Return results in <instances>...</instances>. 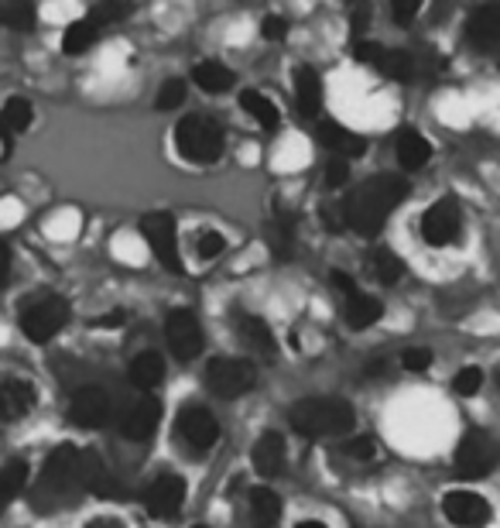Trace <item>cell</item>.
Returning a JSON list of instances; mask_svg holds the SVG:
<instances>
[{"mask_svg":"<svg viewBox=\"0 0 500 528\" xmlns=\"http://www.w3.org/2000/svg\"><path fill=\"white\" fill-rule=\"evenodd\" d=\"M408 196V182L401 175H377L367 179L360 189H353V196L343 203L346 227H353L360 237H374L384 227V220L391 216L394 206Z\"/></svg>","mask_w":500,"mask_h":528,"instance_id":"obj_1","label":"cell"},{"mask_svg":"<svg viewBox=\"0 0 500 528\" xmlns=\"http://www.w3.org/2000/svg\"><path fill=\"white\" fill-rule=\"evenodd\" d=\"M292 429L309 439H326V436H343L353 429V405L343 398H302L288 412Z\"/></svg>","mask_w":500,"mask_h":528,"instance_id":"obj_2","label":"cell"},{"mask_svg":"<svg viewBox=\"0 0 500 528\" xmlns=\"http://www.w3.org/2000/svg\"><path fill=\"white\" fill-rule=\"evenodd\" d=\"M175 144H179L182 158H189V162L213 165L223 155V131L213 117L192 114L182 117L179 127H175Z\"/></svg>","mask_w":500,"mask_h":528,"instance_id":"obj_3","label":"cell"},{"mask_svg":"<svg viewBox=\"0 0 500 528\" xmlns=\"http://www.w3.org/2000/svg\"><path fill=\"white\" fill-rule=\"evenodd\" d=\"M76 487H79V450L69 443H62L59 450L45 460L42 480H38V498L62 501V498H69Z\"/></svg>","mask_w":500,"mask_h":528,"instance_id":"obj_4","label":"cell"},{"mask_svg":"<svg viewBox=\"0 0 500 528\" xmlns=\"http://www.w3.org/2000/svg\"><path fill=\"white\" fill-rule=\"evenodd\" d=\"M257 367L240 357H213L206 364V388L220 398H240L254 388Z\"/></svg>","mask_w":500,"mask_h":528,"instance_id":"obj_5","label":"cell"},{"mask_svg":"<svg viewBox=\"0 0 500 528\" xmlns=\"http://www.w3.org/2000/svg\"><path fill=\"white\" fill-rule=\"evenodd\" d=\"M66 323H69V302L59 299V295H42V299H35L21 312V330L35 343H48Z\"/></svg>","mask_w":500,"mask_h":528,"instance_id":"obj_6","label":"cell"},{"mask_svg":"<svg viewBox=\"0 0 500 528\" xmlns=\"http://www.w3.org/2000/svg\"><path fill=\"white\" fill-rule=\"evenodd\" d=\"M500 463V446L490 432L483 429H470L463 439H459V450H456V470L459 477H487Z\"/></svg>","mask_w":500,"mask_h":528,"instance_id":"obj_7","label":"cell"},{"mask_svg":"<svg viewBox=\"0 0 500 528\" xmlns=\"http://www.w3.org/2000/svg\"><path fill=\"white\" fill-rule=\"evenodd\" d=\"M141 234L148 240V247L155 251V258L165 264L168 271L182 275V258H179V230H175L172 213H148L141 220Z\"/></svg>","mask_w":500,"mask_h":528,"instance_id":"obj_8","label":"cell"},{"mask_svg":"<svg viewBox=\"0 0 500 528\" xmlns=\"http://www.w3.org/2000/svg\"><path fill=\"white\" fill-rule=\"evenodd\" d=\"M168 336V350L175 354V360H196L203 354V330H199V319L189 309H175L165 323Z\"/></svg>","mask_w":500,"mask_h":528,"instance_id":"obj_9","label":"cell"},{"mask_svg":"<svg viewBox=\"0 0 500 528\" xmlns=\"http://www.w3.org/2000/svg\"><path fill=\"white\" fill-rule=\"evenodd\" d=\"M459 227H463V213H459V203L453 196H442L439 203L429 206V213L422 216V237L429 240L432 247L453 244L459 237Z\"/></svg>","mask_w":500,"mask_h":528,"instance_id":"obj_10","label":"cell"},{"mask_svg":"<svg viewBox=\"0 0 500 528\" xmlns=\"http://www.w3.org/2000/svg\"><path fill=\"white\" fill-rule=\"evenodd\" d=\"M442 511H446V518L459 528H483L494 518V511H490V501L480 498V494L473 491H453L442 498Z\"/></svg>","mask_w":500,"mask_h":528,"instance_id":"obj_11","label":"cell"},{"mask_svg":"<svg viewBox=\"0 0 500 528\" xmlns=\"http://www.w3.org/2000/svg\"><path fill=\"white\" fill-rule=\"evenodd\" d=\"M144 511L155 518H172L182 511L185 501V480L175 474H161L158 480H151L148 491H144Z\"/></svg>","mask_w":500,"mask_h":528,"instance_id":"obj_12","label":"cell"},{"mask_svg":"<svg viewBox=\"0 0 500 528\" xmlns=\"http://www.w3.org/2000/svg\"><path fill=\"white\" fill-rule=\"evenodd\" d=\"M69 419L76 422L79 429H100L107 426L110 419V395L96 384H86L72 395V405H69Z\"/></svg>","mask_w":500,"mask_h":528,"instance_id":"obj_13","label":"cell"},{"mask_svg":"<svg viewBox=\"0 0 500 528\" xmlns=\"http://www.w3.org/2000/svg\"><path fill=\"white\" fill-rule=\"evenodd\" d=\"M158 422H161V402L155 395H144L124 412L120 432H124L127 439H134V443H148V439L158 432Z\"/></svg>","mask_w":500,"mask_h":528,"instance_id":"obj_14","label":"cell"},{"mask_svg":"<svg viewBox=\"0 0 500 528\" xmlns=\"http://www.w3.org/2000/svg\"><path fill=\"white\" fill-rule=\"evenodd\" d=\"M179 432L189 446L196 450H209L220 439V422L213 419V412L203 405H185L179 412Z\"/></svg>","mask_w":500,"mask_h":528,"instance_id":"obj_15","label":"cell"},{"mask_svg":"<svg viewBox=\"0 0 500 528\" xmlns=\"http://www.w3.org/2000/svg\"><path fill=\"white\" fill-rule=\"evenodd\" d=\"M79 487L96 494V498H120L124 487L117 484L114 474L107 470V463L100 460V453L86 450L79 453Z\"/></svg>","mask_w":500,"mask_h":528,"instance_id":"obj_16","label":"cell"},{"mask_svg":"<svg viewBox=\"0 0 500 528\" xmlns=\"http://www.w3.org/2000/svg\"><path fill=\"white\" fill-rule=\"evenodd\" d=\"M250 463L261 477H278L285 470V439L278 432H264L250 450Z\"/></svg>","mask_w":500,"mask_h":528,"instance_id":"obj_17","label":"cell"},{"mask_svg":"<svg viewBox=\"0 0 500 528\" xmlns=\"http://www.w3.org/2000/svg\"><path fill=\"white\" fill-rule=\"evenodd\" d=\"M35 408V388L21 378H11L0 384V419L18 422Z\"/></svg>","mask_w":500,"mask_h":528,"instance_id":"obj_18","label":"cell"},{"mask_svg":"<svg viewBox=\"0 0 500 528\" xmlns=\"http://www.w3.org/2000/svg\"><path fill=\"white\" fill-rule=\"evenodd\" d=\"M319 141L326 144L329 151H336L343 162H346V158H360L367 151V141L360 138V134H353L350 127L333 124V120H322V124H319Z\"/></svg>","mask_w":500,"mask_h":528,"instance_id":"obj_19","label":"cell"},{"mask_svg":"<svg viewBox=\"0 0 500 528\" xmlns=\"http://www.w3.org/2000/svg\"><path fill=\"white\" fill-rule=\"evenodd\" d=\"M466 35L477 48H500V4L480 7L466 24Z\"/></svg>","mask_w":500,"mask_h":528,"instance_id":"obj_20","label":"cell"},{"mask_svg":"<svg viewBox=\"0 0 500 528\" xmlns=\"http://www.w3.org/2000/svg\"><path fill=\"white\" fill-rule=\"evenodd\" d=\"M237 330L244 336V343L254 350L257 357H274L278 354V340H274L271 326L264 323L261 316H240L237 319Z\"/></svg>","mask_w":500,"mask_h":528,"instance_id":"obj_21","label":"cell"},{"mask_svg":"<svg viewBox=\"0 0 500 528\" xmlns=\"http://www.w3.org/2000/svg\"><path fill=\"white\" fill-rule=\"evenodd\" d=\"M432 158V144L425 134L418 131H401L398 134V162L405 172H418V168H425Z\"/></svg>","mask_w":500,"mask_h":528,"instance_id":"obj_22","label":"cell"},{"mask_svg":"<svg viewBox=\"0 0 500 528\" xmlns=\"http://www.w3.org/2000/svg\"><path fill=\"white\" fill-rule=\"evenodd\" d=\"M295 100H298V110L305 117H316L319 107H322V79L316 69L302 66L295 69Z\"/></svg>","mask_w":500,"mask_h":528,"instance_id":"obj_23","label":"cell"},{"mask_svg":"<svg viewBox=\"0 0 500 528\" xmlns=\"http://www.w3.org/2000/svg\"><path fill=\"white\" fill-rule=\"evenodd\" d=\"M127 374H131L134 388H141L144 395H148V391L155 388V384H161V378H165V360H161V354H155V350H144V354H137L131 360Z\"/></svg>","mask_w":500,"mask_h":528,"instance_id":"obj_24","label":"cell"},{"mask_svg":"<svg viewBox=\"0 0 500 528\" xmlns=\"http://www.w3.org/2000/svg\"><path fill=\"white\" fill-rule=\"evenodd\" d=\"M343 316H346V323H350L353 330H367V326H374L377 319L384 316V306H381V299H374V295L357 292L353 299H346Z\"/></svg>","mask_w":500,"mask_h":528,"instance_id":"obj_25","label":"cell"},{"mask_svg":"<svg viewBox=\"0 0 500 528\" xmlns=\"http://www.w3.org/2000/svg\"><path fill=\"white\" fill-rule=\"evenodd\" d=\"M250 518H254L257 528H274L281 518V501L278 494L268 491V487H257L254 494H250Z\"/></svg>","mask_w":500,"mask_h":528,"instance_id":"obj_26","label":"cell"},{"mask_svg":"<svg viewBox=\"0 0 500 528\" xmlns=\"http://www.w3.org/2000/svg\"><path fill=\"white\" fill-rule=\"evenodd\" d=\"M96 38H100V24L93 18H83V21H72L62 35V52L66 55H83Z\"/></svg>","mask_w":500,"mask_h":528,"instance_id":"obj_27","label":"cell"},{"mask_svg":"<svg viewBox=\"0 0 500 528\" xmlns=\"http://www.w3.org/2000/svg\"><path fill=\"white\" fill-rule=\"evenodd\" d=\"M28 484V463L24 460H11L7 467H0V511L7 508Z\"/></svg>","mask_w":500,"mask_h":528,"instance_id":"obj_28","label":"cell"},{"mask_svg":"<svg viewBox=\"0 0 500 528\" xmlns=\"http://www.w3.org/2000/svg\"><path fill=\"white\" fill-rule=\"evenodd\" d=\"M192 79H196V86L206 93H227L233 86V72L227 66H220V62H203V66H196Z\"/></svg>","mask_w":500,"mask_h":528,"instance_id":"obj_29","label":"cell"},{"mask_svg":"<svg viewBox=\"0 0 500 528\" xmlns=\"http://www.w3.org/2000/svg\"><path fill=\"white\" fill-rule=\"evenodd\" d=\"M35 7L24 0H0V24L11 31H31L35 28Z\"/></svg>","mask_w":500,"mask_h":528,"instance_id":"obj_30","label":"cell"},{"mask_svg":"<svg viewBox=\"0 0 500 528\" xmlns=\"http://www.w3.org/2000/svg\"><path fill=\"white\" fill-rule=\"evenodd\" d=\"M240 107H244L247 114L254 117L261 127H268V131H274V127H278V107H274V103L264 93L247 90L244 96H240Z\"/></svg>","mask_w":500,"mask_h":528,"instance_id":"obj_31","label":"cell"},{"mask_svg":"<svg viewBox=\"0 0 500 528\" xmlns=\"http://www.w3.org/2000/svg\"><path fill=\"white\" fill-rule=\"evenodd\" d=\"M374 66L381 69L384 76L398 79V83H408V79L415 76V59H411L408 52H391V48H384L381 59H377Z\"/></svg>","mask_w":500,"mask_h":528,"instance_id":"obj_32","label":"cell"},{"mask_svg":"<svg viewBox=\"0 0 500 528\" xmlns=\"http://www.w3.org/2000/svg\"><path fill=\"white\" fill-rule=\"evenodd\" d=\"M31 117H35V110H31L28 100H21V96H14V100L4 103V114H0V124H4V131H28L31 127Z\"/></svg>","mask_w":500,"mask_h":528,"instance_id":"obj_33","label":"cell"},{"mask_svg":"<svg viewBox=\"0 0 500 528\" xmlns=\"http://www.w3.org/2000/svg\"><path fill=\"white\" fill-rule=\"evenodd\" d=\"M374 275H377V282H384V285H398L401 275H405V264H401L398 254L377 251L374 254Z\"/></svg>","mask_w":500,"mask_h":528,"instance_id":"obj_34","label":"cell"},{"mask_svg":"<svg viewBox=\"0 0 500 528\" xmlns=\"http://www.w3.org/2000/svg\"><path fill=\"white\" fill-rule=\"evenodd\" d=\"M185 103V83L182 79H165L158 90V110H175Z\"/></svg>","mask_w":500,"mask_h":528,"instance_id":"obj_35","label":"cell"},{"mask_svg":"<svg viewBox=\"0 0 500 528\" xmlns=\"http://www.w3.org/2000/svg\"><path fill=\"white\" fill-rule=\"evenodd\" d=\"M480 384H483V374H480V367H463V371L456 374V381H453V388L459 391L463 398H473L480 391Z\"/></svg>","mask_w":500,"mask_h":528,"instance_id":"obj_36","label":"cell"},{"mask_svg":"<svg viewBox=\"0 0 500 528\" xmlns=\"http://www.w3.org/2000/svg\"><path fill=\"white\" fill-rule=\"evenodd\" d=\"M401 364L408 367V371H429L432 367V350H425V347H408L405 354H401Z\"/></svg>","mask_w":500,"mask_h":528,"instance_id":"obj_37","label":"cell"},{"mask_svg":"<svg viewBox=\"0 0 500 528\" xmlns=\"http://www.w3.org/2000/svg\"><path fill=\"white\" fill-rule=\"evenodd\" d=\"M223 247H227V240H223V234H216V230H206V234L199 237V254H203L206 261L220 258Z\"/></svg>","mask_w":500,"mask_h":528,"instance_id":"obj_38","label":"cell"},{"mask_svg":"<svg viewBox=\"0 0 500 528\" xmlns=\"http://www.w3.org/2000/svg\"><path fill=\"white\" fill-rule=\"evenodd\" d=\"M131 11V4H96L93 11H90V18L100 24H107V21H117V18H124V14Z\"/></svg>","mask_w":500,"mask_h":528,"instance_id":"obj_39","label":"cell"},{"mask_svg":"<svg viewBox=\"0 0 500 528\" xmlns=\"http://www.w3.org/2000/svg\"><path fill=\"white\" fill-rule=\"evenodd\" d=\"M346 179H350V165H346L343 158H333V162L326 165V186L329 189H340Z\"/></svg>","mask_w":500,"mask_h":528,"instance_id":"obj_40","label":"cell"},{"mask_svg":"<svg viewBox=\"0 0 500 528\" xmlns=\"http://www.w3.org/2000/svg\"><path fill=\"white\" fill-rule=\"evenodd\" d=\"M418 7H422V0H394L391 14H394V21L398 24H408V21H415Z\"/></svg>","mask_w":500,"mask_h":528,"instance_id":"obj_41","label":"cell"},{"mask_svg":"<svg viewBox=\"0 0 500 528\" xmlns=\"http://www.w3.org/2000/svg\"><path fill=\"white\" fill-rule=\"evenodd\" d=\"M329 285H333V292L346 295V299H353V295H357V282H353L346 271H333V275H329Z\"/></svg>","mask_w":500,"mask_h":528,"instance_id":"obj_42","label":"cell"},{"mask_svg":"<svg viewBox=\"0 0 500 528\" xmlns=\"http://www.w3.org/2000/svg\"><path fill=\"white\" fill-rule=\"evenodd\" d=\"M346 453H350L353 460H370V456H374V443H370L367 436H360V439H353V443L346 446Z\"/></svg>","mask_w":500,"mask_h":528,"instance_id":"obj_43","label":"cell"},{"mask_svg":"<svg viewBox=\"0 0 500 528\" xmlns=\"http://www.w3.org/2000/svg\"><path fill=\"white\" fill-rule=\"evenodd\" d=\"M288 35V24L285 18H264V38H271V42H278V38Z\"/></svg>","mask_w":500,"mask_h":528,"instance_id":"obj_44","label":"cell"},{"mask_svg":"<svg viewBox=\"0 0 500 528\" xmlns=\"http://www.w3.org/2000/svg\"><path fill=\"white\" fill-rule=\"evenodd\" d=\"M7 275H11V247L7 240H0V288L7 285Z\"/></svg>","mask_w":500,"mask_h":528,"instance_id":"obj_45","label":"cell"},{"mask_svg":"<svg viewBox=\"0 0 500 528\" xmlns=\"http://www.w3.org/2000/svg\"><path fill=\"white\" fill-rule=\"evenodd\" d=\"M124 323V312H110V316H103V319H96V326H120Z\"/></svg>","mask_w":500,"mask_h":528,"instance_id":"obj_46","label":"cell"},{"mask_svg":"<svg viewBox=\"0 0 500 528\" xmlns=\"http://www.w3.org/2000/svg\"><path fill=\"white\" fill-rule=\"evenodd\" d=\"M295 528H326V525H322V522H298Z\"/></svg>","mask_w":500,"mask_h":528,"instance_id":"obj_47","label":"cell"},{"mask_svg":"<svg viewBox=\"0 0 500 528\" xmlns=\"http://www.w3.org/2000/svg\"><path fill=\"white\" fill-rule=\"evenodd\" d=\"M196 528H206V525H196Z\"/></svg>","mask_w":500,"mask_h":528,"instance_id":"obj_48","label":"cell"}]
</instances>
